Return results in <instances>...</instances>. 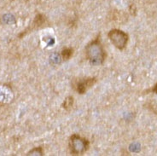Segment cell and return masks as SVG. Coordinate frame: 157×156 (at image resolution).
I'll return each mask as SVG.
<instances>
[{"instance_id":"7a4b0ae2","label":"cell","mask_w":157,"mask_h":156,"mask_svg":"<svg viewBox=\"0 0 157 156\" xmlns=\"http://www.w3.org/2000/svg\"><path fill=\"white\" fill-rule=\"evenodd\" d=\"M110 41L119 50H124L128 42V34L124 31L119 29H113L109 32Z\"/></svg>"},{"instance_id":"3957f363","label":"cell","mask_w":157,"mask_h":156,"mask_svg":"<svg viewBox=\"0 0 157 156\" xmlns=\"http://www.w3.org/2000/svg\"><path fill=\"white\" fill-rule=\"evenodd\" d=\"M88 148V142L86 139H83L77 135H74L70 139L71 152L75 154H82Z\"/></svg>"},{"instance_id":"8992f818","label":"cell","mask_w":157,"mask_h":156,"mask_svg":"<svg viewBox=\"0 0 157 156\" xmlns=\"http://www.w3.org/2000/svg\"><path fill=\"white\" fill-rule=\"evenodd\" d=\"M43 153H42V148H33V150H31L30 152L28 153V155H41Z\"/></svg>"},{"instance_id":"52a82bcc","label":"cell","mask_w":157,"mask_h":156,"mask_svg":"<svg viewBox=\"0 0 157 156\" xmlns=\"http://www.w3.org/2000/svg\"><path fill=\"white\" fill-rule=\"evenodd\" d=\"M72 105H73V97H68L65 100V101H64L63 108H66V109H68L69 108L72 107Z\"/></svg>"},{"instance_id":"ba28073f","label":"cell","mask_w":157,"mask_h":156,"mask_svg":"<svg viewBox=\"0 0 157 156\" xmlns=\"http://www.w3.org/2000/svg\"><path fill=\"white\" fill-rule=\"evenodd\" d=\"M152 91H153L154 93L157 94V83L155 84V86L153 87V89H152Z\"/></svg>"},{"instance_id":"277c9868","label":"cell","mask_w":157,"mask_h":156,"mask_svg":"<svg viewBox=\"0 0 157 156\" xmlns=\"http://www.w3.org/2000/svg\"><path fill=\"white\" fill-rule=\"evenodd\" d=\"M96 83V78H88L86 79H82L79 80L77 84H76V90L78 91V93L83 94L86 92V90L90 88Z\"/></svg>"},{"instance_id":"6da1fadb","label":"cell","mask_w":157,"mask_h":156,"mask_svg":"<svg viewBox=\"0 0 157 156\" xmlns=\"http://www.w3.org/2000/svg\"><path fill=\"white\" fill-rule=\"evenodd\" d=\"M86 55L90 63L93 65H99L103 63L106 54L98 39L89 44L86 47Z\"/></svg>"},{"instance_id":"5b68a950","label":"cell","mask_w":157,"mask_h":156,"mask_svg":"<svg viewBox=\"0 0 157 156\" xmlns=\"http://www.w3.org/2000/svg\"><path fill=\"white\" fill-rule=\"evenodd\" d=\"M73 54V51L71 49H66L63 51L62 55H63V57L64 60H67V59L70 58V56Z\"/></svg>"}]
</instances>
